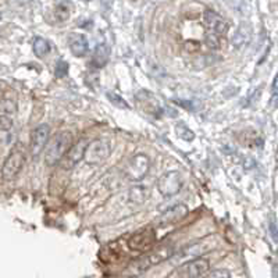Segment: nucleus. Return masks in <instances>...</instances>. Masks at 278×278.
Instances as JSON below:
<instances>
[{
	"instance_id": "1",
	"label": "nucleus",
	"mask_w": 278,
	"mask_h": 278,
	"mask_svg": "<svg viewBox=\"0 0 278 278\" xmlns=\"http://www.w3.org/2000/svg\"><path fill=\"white\" fill-rule=\"evenodd\" d=\"M172 252H174V248L171 245L162 246L160 249L152 250V252H149L147 254H143L142 257L137 259V260H134L128 266V270L131 271L132 274H140V273L146 271L149 267L167 260L172 254Z\"/></svg>"
},
{
	"instance_id": "2",
	"label": "nucleus",
	"mask_w": 278,
	"mask_h": 278,
	"mask_svg": "<svg viewBox=\"0 0 278 278\" xmlns=\"http://www.w3.org/2000/svg\"><path fill=\"white\" fill-rule=\"evenodd\" d=\"M73 146V135L71 132H61L56 138L52 140L46 153H45V162L48 166H56L60 160L64 157L68 149Z\"/></svg>"
},
{
	"instance_id": "3",
	"label": "nucleus",
	"mask_w": 278,
	"mask_h": 278,
	"mask_svg": "<svg viewBox=\"0 0 278 278\" xmlns=\"http://www.w3.org/2000/svg\"><path fill=\"white\" fill-rule=\"evenodd\" d=\"M111 155V146L106 139H95L88 143L85 150V162L88 164H102Z\"/></svg>"
},
{
	"instance_id": "4",
	"label": "nucleus",
	"mask_w": 278,
	"mask_h": 278,
	"mask_svg": "<svg viewBox=\"0 0 278 278\" xmlns=\"http://www.w3.org/2000/svg\"><path fill=\"white\" fill-rule=\"evenodd\" d=\"M209 270H210V262L207 259L199 257V259H195V260H191V262L182 264L180 269H177L175 273H172L171 277H203L209 273Z\"/></svg>"
},
{
	"instance_id": "5",
	"label": "nucleus",
	"mask_w": 278,
	"mask_h": 278,
	"mask_svg": "<svg viewBox=\"0 0 278 278\" xmlns=\"http://www.w3.org/2000/svg\"><path fill=\"white\" fill-rule=\"evenodd\" d=\"M25 163V155L23 150L16 149L13 150L8 157L6 159V162L1 167V177L6 181H11L16 178L18 175V172L23 170Z\"/></svg>"
},
{
	"instance_id": "6",
	"label": "nucleus",
	"mask_w": 278,
	"mask_h": 278,
	"mask_svg": "<svg viewBox=\"0 0 278 278\" xmlns=\"http://www.w3.org/2000/svg\"><path fill=\"white\" fill-rule=\"evenodd\" d=\"M182 188V175L178 171H168L160 177L157 182V189L163 196H174Z\"/></svg>"
},
{
	"instance_id": "7",
	"label": "nucleus",
	"mask_w": 278,
	"mask_h": 278,
	"mask_svg": "<svg viewBox=\"0 0 278 278\" xmlns=\"http://www.w3.org/2000/svg\"><path fill=\"white\" fill-rule=\"evenodd\" d=\"M149 166H150V162H149L147 156L138 153L127 163L125 175L128 177V180L134 181V182L143 180L149 171Z\"/></svg>"
},
{
	"instance_id": "8",
	"label": "nucleus",
	"mask_w": 278,
	"mask_h": 278,
	"mask_svg": "<svg viewBox=\"0 0 278 278\" xmlns=\"http://www.w3.org/2000/svg\"><path fill=\"white\" fill-rule=\"evenodd\" d=\"M156 244V232L155 229L149 228V229H143V231H139L137 234H134L127 245L131 250H135V252H147L150 250Z\"/></svg>"
},
{
	"instance_id": "9",
	"label": "nucleus",
	"mask_w": 278,
	"mask_h": 278,
	"mask_svg": "<svg viewBox=\"0 0 278 278\" xmlns=\"http://www.w3.org/2000/svg\"><path fill=\"white\" fill-rule=\"evenodd\" d=\"M88 143H89V142H88L86 139H81V140H78L74 146L70 147L68 152L64 155V157L60 160L61 167H63L64 170H71V168H74V167L83 159L85 150H86V147H88Z\"/></svg>"
},
{
	"instance_id": "10",
	"label": "nucleus",
	"mask_w": 278,
	"mask_h": 278,
	"mask_svg": "<svg viewBox=\"0 0 278 278\" xmlns=\"http://www.w3.org/2000/svg\"><path fill=\"white\" fill-rule=\"evenodd\" d=\"M49 135L50 128L48 124H41L33 130L32 135H31V145H29L32 157H38L41 155L42 150L45 149L46 143H48Z\"/></svg>"
},
{
	"instance_id": "11",
	"label": "nucleus",
	"mask_w": 278,
	"mask_h": 278,
	"mask_svg": "<svg viewBox=\"0 0 278 278\" xmlns=\"http://www.w3.org/2000/svg\"><path fill=\"white\" fill-rule=\"evenodd\" d=\"M203 23L210 32L217 33V35H224L228 32V23L213 10H206L203 13Z\"/></svg>"
},
{
	"instance_id": "12",
	"label": "nucleus",
	"mask_w": 278,
	"mask_h": 278,
	"mask_svg": "<svg viewBox=\"0 0 278 278\" xmlns=\"http://www.w3.org/2000/svg\"><path fill=\"white\" fill-rule=\"evenodd\" d=\"M250 41H252V27L244 23V24L239 25L238 31L231 39V43H232L234 49L242 50L250 43Z\"/></svg>"
},
{
	"instance_id": "13",
	"label": "nucleus",
	"mask_w": 278,
	"mask_h": 278,
	"mask_svg": "<svg viewBox=\"0 0 278 278\" xmlns=\"http://www.w3.org/2000/svg\"><path fill=\"white\" fill-rule=\"evenodd\" d=\"M68 46L75 57H83L89 50L88 39L81 33H71L68 38Z\"/></svg>"
},
{
	"instance_id": "14",
	"label": "nucleus",
	"mask_w": 278,
	"mask_h": 278,
	"mask_svg": "<svg viewBox=\"0 0 278 278\" xmlns=\"http://www.w3.org/2000/svg\"><path fill=\"white\" fill-rule=\"evenodd\" d=\"M187 214H188V207L185 205L172 206L171 209H168L167 212L163 213V216L160 217V224L162 225H168V224L178 222L184 217H187Z\"/></svg>"
},
{
	"instance_id": "15",
	"label": "nucleus",
	"mask_w": 278,
	"mask_h": 278,
	"mask_svg": "<svg viewBox=\"0 0 278 278\" xmlns=\"http://www.w3.org/2000/svg\"><path fill=\"white\" fill-rule=\"evenodd\" d=\"M109 57H110V48L107 46L106 43H100L95 50V55L92 58V66L95 68H102L107 64Z\"/></svg>"
},
{
	"instance_id": "16",
	"label": "nucleus",
	"mask_w": 278,
	"mask_h": 278,
	"mask_svg": "<svg viewBox=\"0 0 278 278\" xmlns=\"http://www.w3.org/2000/svg\"><path fill=\"white\" fill-rule=\"evenodd\" d=\"M214 248V242H210V244H207V242H196V244H194V245H189L187 246L184 250H182V254L184 256H188V257H196V256H200V254L206 253V252H209L210 249Z\"/></svg>"
},
{
	"instance_id": "17",
	"label": "nucleus",
	"mask_w": 278,
	"mask_h": 278,
	"mask_svg": "<svg viewBox=\"0 0 278 278\" xmlns=\"http://www.w3.org/2000/svg\"><path fill=\"white\" fill-rule=\"evenodd\" d=\"M73 14V4L68 0H61L56 6V17L60 21H66Z\"/></svg>"
},
{
	"instance_id": "18",
	"label": "nucleus",
	"mask_w": 278,
	"mask_h": 278,
	"mask_svg": "<svg viewBox=\"0 0 278 278\" xmlns=\"http://www.w3.org/2000/svg\"><path fill=\"white\" fill-rule=\"evenodd\" d=\"M147 195H149V192H147V189L145 187H142V185H137V187H134L131 188L130 191V200H131L132 203H138V205H142L145 200H146Z\"/></svg>"
},
{
	"instance_id": "19",
	"label": "nucleus",
	"mask_w": 278,
	"mask_h": 278,
	"mask_svg": "<svg viewBox=\"0 0 278 278\" xmlns=\"http://www.w3.org/2000/svg\"><path fill=\"white\" fill-rule=\"evenodd\" d=\"M50 52L49 42L43 38H36L33 41V53L36 55V57L43 58Z\"/></svg>"
},
{
	"instance_id": "20",
	"label": "nucleus",
	"mask_w": 278,
	"mask_h": 278,
	"mask_svg": "<svg viewBox=\"0 0 278 278\" xmlns=\"http://www.w3.org/2000/svg\"><path fill=\"white\" fill-rule=\"evenodd\" d=\"M17 111V105L13 99L3 98L0 100V115H11Z\"/></svg>"
},
{
	"instance_id": "21",
	"label": "nucleus",
	"mask_w": 278,
	"mask_h": 278,
	"mask_svg": "<svg viewBox=\"0 0 278 278\" xmlns=\"http://www.w3.org/2000/svg\"><path fill=\"white\" fill-rule=\"evenodd\" d=\"M107 99H109V102L113 105V106L118 107V109H130V105L124 100L120 95H117V93H114V92H107L106 93Z\"/></svg>"
},
{
	"instance_id": "22",
	"label": "nucleus",
	"mask_w": 278,
	"mask_h": 278,
	"mask_svg": "<svg viewBox=\"0 0 278 278\" xmlns=\"http://www.w3.org/2000/svg\"><path fill=\"white\" fill-rule=\"evenodd\" d=\"M175 131H177L180 138L185 139V140H194L195 139V134L191 131L189 128H187L185 125H182V124L175 127Z\"/></svg>"
},
{
	"instance_id": "23",
	"label": "nucleus",
	"mask_w": 278,
	"mask_h": 278,
	"mask_svg": "<svg viewBox=\"0 0 278 278\" xmlns=\"http://www.w3.org/2000/svg\"><path fill=\"white\" fill-rule=\"evenodd\" d=\"M68 63L67 61H64V60H60V61H57V64H56V71H55V74H56V77H58V78H63V77H66L67 74H68Z\"/></svg>"
},
{
	"instance_id": "24",
	"label": "nucleus",
	"mask_w": 278,
	"mask_h": 278,
	"mask_svg": "<svg viewBox=\"0 0 278 278\" xmlns=\"http://www.w3.org/2000/svg\"><path fill=\"white\" fill-rule=\"evenodd\" d=\"M217 36H219V35L214 32L206 35V43H207L209 48H212V49H219L220 42H219V38H217Z\"/></svg>"
},
{
	"instance_id": "25",
	"label": "nucleus",
	"mask_w": 278,
	"mask_h": 278,
	"mask_svg": "<svg viewBox=\"0 0 278 278\" xmlns=\"http://www.w3.org/2000/svg\"><path fill=\"white\" fill-rule=\"evenodd\" d=\"M11 127H13V120H11V117H8V115H0V130H1V131H8V130H11Z\"/></svg>"
},
{
	"instance_id": "26",
	"label": "nucleus",
	"mask_w": 278,
	"mask_h": 278,
	"mask_svg": "<svg viewBox=\"0 0 278 278\" xmlns=\"http://www.w3.org/2000/svg\"><path fill=\"white\" fill-rule=\"evenodd\" d=\"M207 277H210V278H228V277H231V274H229V271H227L225 269H217V270H214V271H212V273H207L206 274Z\"/></svg>"
},
{
	"instance_id": "27",
	"label": "nucleus",
	"mask_w": 278,
	"mask_h": 278,
	"mask_svg": "<svg viewBox=\"0 0 278 278\" xmlns=\"http://www.w3.org/2000/svg\"><path fill=\"white\" fill-rule=\"evenodd\" d=\"M231 4H232L234 10H237V11H239V13L245 14V11H246L245 0H231Z\"/></svg>"
},
{
	"instance_id": "28",
	"label": "nucleus",
	"mask_w": 278,
	"mask_h": 278,
	"mask_svg": "<svg viewBox=\"0 0 278 278\" xmlns=\"http://www.w3.org/2000/svg\"><path fill=\"white\" fill-rule=\"evenodd\" d=\"M269 229H270L271 238H273L274 241H278V227H277V222H276L274 219L270 221V224H269Z\"/></svg>"
},
{
	"instance_id": "29",
	"label": "nucleus",
	"mask_w": 278,
	"mask_h": 278,
	"mask_svg": "<svg viewBox=\"0 0 278 278\" xmlns=\"http://www.w3.org/2000/svg\"><path fill=\"white\" fill-rule=\"evenodd\" d=\"M175 103L180 105L181 107H184V109H188V110H195L196 109L195 102H192V100H175Z\"/></svg>"
},
{
	"instance_id": "30",
	"label": "nucleus",
	"mask_w": 278,
	"mask_h": 278,
	"mask_svg": "<svg viewBox=\"0 0 278 278\" xmlns=\"http://www.w3.org/2000/svg\"><path fill=\"white\" fill-rule=\"evenodd\" d=\"M273 95H278V74L276 75V78H274V81H273Z\"/></svg>"
},
{
	"instance_id": "31",
	"label": "nucleus",
	"mask_w": 278,
	"mask_h": 278,
	"mask_svg": "<svg viewBox=\"0 0 278 278\" xmlns=\"http://www.w3.org/2000/svg\"><path fill=\"white\" fill-rule=\"evenodd\" d=\"M113 1H114V0H102V4L106 8H110L111 7V4H113Z\"/></svg>"
},
{
	"instance_id": "32",
	"label": "nucleus",
	"mask_w": 278,
	"mask_h": 278,
	"mask_svg": "<svg viewBox=\"0 0 278 278\" xmlns=\"http://www.w3.org/2000/svg\"><path fill=\"white\" fill-rule=\"evenodd\" d=\"M20 3H29V1H32V0H18Z\"/></svg>"
},
{
	"instance_id": "33",
	"label": "nucleus",
	"mask_w": 278,
	"mask_h": 278,
	"mask_svg": "<svg viewBox=\"0 0 278 278\" xmlns=\"http://www.w3.org/2000/svg\"><path fill=\"white\" fill-rule=\"evenodd\" d=\"M0 18H1V14H0Z\"/></svg>"
}]
</instances>
